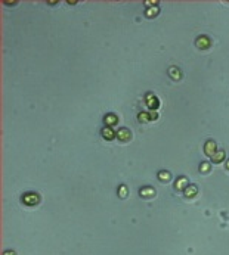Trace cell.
Instances as JSON below:
<instances>
[{"mask_svg": "<svg viewBox=\"0 0 229 255\" xmlns=\"http://www.w3.org/2000/svg\"><path fill=\"white\" fill-rule=\"evenodd\" d=\"M38 201H40V196H38L37 193H33V192L25 193V195L22 196V202H24L25 205H30V206L37 205V204H38Z\"/></svg>", "mask_w": 229, "mask_h": 255, "instance_id": "obj_1", "label": "cell"}, {"mask_svg": "<svg viewBox=\"0 0 229 255\" xmlns=\"http://www.w3.org/2000/svg\"><path fill=\"white\" fill-rule=\"evenodd\" d=\"M210 46V40L207 37H198L197 38V47L200 49H207Z\"/></svg>", "mask_w": 229, "mask_h": 255, "instance_id": "obj_2", "label": "cell"}, {"mask_svg": "<svg viewBox=\"0 0 229 255\" xmlns=\"http://www.w3.org/2000/svg\"><path fill=\"white\" fill-rule=\"evenodd\" d=\"M117 137H118V140H123V142H127L130 137H132V134H130V131L127 130V128H121L118 133H117Z\"/></svg>", "mask_w": 229, "mask_h": 255, "instance_id": "obj_3", "label": "cell"}, {"mask_svg": "<svg viewBox=\"0 0 229 255\" xmlns=\"http://www.w3.org/2000/svg\"><path fill=\"white\" fill-rule=\"evenodd\" d=\"M206 153H207L209 156H213V155L216 153V145H214V142H207V143H206Z\"/></svg>", "mask_w": 229, "mask_h": 255, "instance_id": "obj_4", "label": "cell"}, {"mask_svg": "<svg viewBox=\"0 0 229 255\" xmlns=\"http://www.w3.org/2000/svg\"><path fill=\"white\" fill-rule=\"evenodd\" d=\"M157 112L154 114V112H151V115H148L146 112H142L141 115H139V121H148V119H157Z\"/></svg>", "mask_w": 229, "mask_h": 255, "instance_id": "obj_5", "label": "cell"}, {"mask_svg": "<svg viewBox=\"0 0 229 255\" xmlns=\"http://www.w3.org/2000/svg\"><path fill=\"white\" fill-rule=\"evenodd\" d=\"M186 184H188V180L185 178V177H182L180 180H177L176 182V189L177 190H183V189H186Z\"/></svg>", "mask_w": 229, "mask_h": 255, "instance_id": "obj_6", "label": "cell"}, {"mask_svg": "<svg viewBox=\"0 0 229 255\" xmlns=\"http://www.w3.org/2000/svg\"><path fill=\"white\" fill-rule=\"evenodd\" d=\"M197 195V187L195 186H188L185 189V196H188V198H192Z\"/></svg>", "mask_w": 229, "mask_h": 255, "instance_id": "obj_7", "label": "cell"}, {"mask_svg": "<svg viewBox=\"0 0 229 255\" xmlns=\"http://www.w3.org/2000/svg\"><path fill=\"white\" fill-rule=\"evenodd\" d=\"M102 134H104V137H105V139H108V140L114 137V133H112V130H111L109 127H105V128L102 130Z\"/></svg>", "mask_w": 229, "mask_h": 255, "instance_id": "obj_8", "label": "cell"}, {"mask_svg": "<svg viewBox=\"0 0 229 255\" xmlns=\"http://www.w3.org/2000/svg\"><path fill=\"white\" fill-rule=\"evenodd\" d=\"M223 156H225V153H223V151H219V152H216L214 155H213V161L214 162H220L222 159H223Z\"/></svg>", "mask_w": 229, "mask_h": 255, "instance_id": "obj_9", "label": "cell"}, {"mask_svg": "<svg viewBox=\"0 0 229 255\" xmlns=\"http://www.w3.org/2000/svg\"><path fill=\"white\" fill-rule=\"evenodd\" d=\"M141 193H142V196H146V198L154 196V190H152V189H142Z\"/></svg>", "mask_w": 229, "mask_h": 255, "instance_id": "obj_10", "label": "cell"}, {"mask_svg": "<svg viewBox=\"0 0 229 255\" xmlns=\"http://www.w3.org/2000/svg\"><path fill=\"white\" fill-rule=\"evenodd\" d=\"M105 122L109 125V124H114V122H117V117H114V115H108L105 118Z\"/></svg>", "mask_w": 229, "mask_h": 255, "instance_id": "obj_11", "label": "cell"}, {"mask_svg": "<svg viewBox=\"0 0 229 255\" xmlns=\"http://www.w3.org/2000/svg\"><path fill=\"white\" fill-rule=\"evenodd\" d=\"M158 177H160V180H169V178H170V174H169L167 171H161L158 174Z\"/></svg>", "mask_w": 229, "mask_h": 255, "instance_id": "obj_12", "label": "cell"}, {"mask_svg": "<svg viewBox=\"0 0 229 255\" xmlns=\"http://www.w3.org/2000/svg\"><path fill=\"white\" fill-rule=\"evenodd\" d=\"M170 74L175 77V80H179V78H180V72H177L176 68H172V69H170Z\"/></svg>", "mask_w": 229, "mask_h": 255, "instance_id": "obj_13", "label": "cell"}, {"mask_svg": "<svg viewBox=\"0 0 229 255\" xmlns=\"http://www.w3.org/2000/svg\"><path fill=\"white\" fill-rule=\"evenodd\" d=\"M148 100H149V102H148V105H149L151 108H154V106H157V105H158L157 99H152V96H149V98H148Z\"/></svg>", "mask_w": 229, "mask_h": 255, "instance_id": "obj_14", "label": "cell"}, {"mask_svg": "<svg viewBox=\"0 0 229 255\" xmlns=\"http://www.w3.org/2000/svg\"><path fill=\"white\" fill-rule=\"evenodd\" d=\"M154 14H158V8H152V9H149V10L146 12L148 16H151V15H154Z\"/></svg>", "mask_w": 229, "mask_h": 255, "instance_id": "obj_15", "label": "cell"}, {"mask_svg": "<svg viewBox=\"0 0 229 255\" xmlns=\"http://www.w3.org/2000/svg\"><path fill=\"white\" fill-rule=\"evenodd\" d=\"M118 193L121 195V198H126V195H127V190H126V187H120V190H118Z\"/></svg>", "mask_w": 229, "mask_h": 255, "instance_id": "obj_16", "label": "cell"}, {"mask_svg": "<svg viewBox=\"0 0 229 255\" xmlns=\"http://www.w3.org/2000/svg\"><path fill=\"white\" fill-rule=\"evenodd\" d=\"M200 170H201V171H204V172H206V171H209V164H201Z\"/></svg>", "mask_w": 229, "mask_h": 255, "instance_id": "obj_17", "label": "cell"}, {"mask_svg": "<svg viewBox=\"0 0 229 255\" xmlns=\"http://www.w3.org/2000/svg\"><path fill=\"white\" fill-rule=\"evenodd\" d=\"M3 255H17V254H15L14 251H6V252H5Z\"/></svg>", "mask_w": 229, "mask_h": 255, "instance_id": "obj_18", "label": "cell"}, {"mask_svg": "<svg viewBox=\"0 0 229 255\" xmlns=\"http://www.w3.org/2000/svg\"><path fill=\"white\" fill-rule=\"evenodd\" d=\"M226 167H228V168H229V161H228V165H226Z\"/></svg>", "mask_w": 229, "mask_h": 255, "instance_id": "obj_19", "label": "cell"}]
</instances>
